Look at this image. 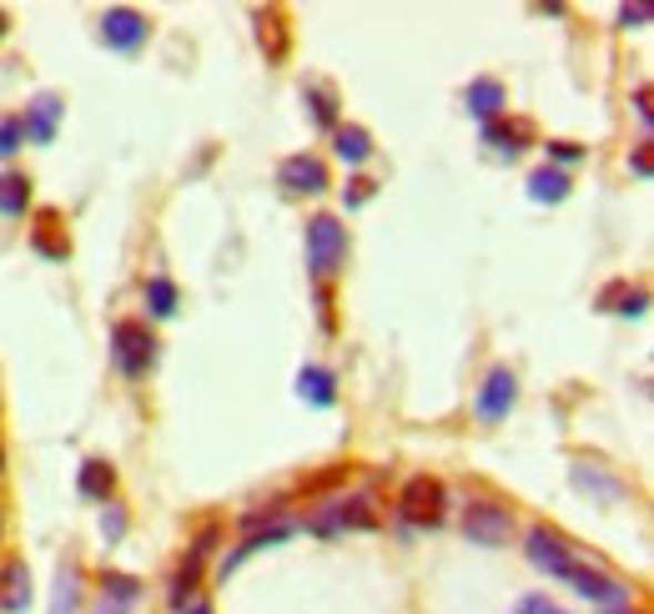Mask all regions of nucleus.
<instances>
[{
	"label": "nucleus",
	"mask_w": 654,
	"mask_h": 614,
	"mask_svg": "<svg viewBox=\"0 0 654 614\" xmlns=\"http://www.w3.org/2000/svg\"><path fill=\"white\" fill-rule=\"evenodd\" d=\"M0 610H6V614H25V610H31V570H25V560H6V564H0Z\"/></svg>",
	"instance_id": "obj_13"
},
{
	"label": "nucleus",
	"mask_w": 654,
	"mask_h": 614,
	"mask_svg": "<svg viewBox=\"0 0 654 614\" xmlns=\"http://www.w3.org/2000/svg\"><path fill=\"white\" fill-rule=\"evenodd\" d=\"M182 614H212V604H207V600H192Z\"/></svg>",
	"instance_id": "obj_36"
},
{
	"label": "nucleus",
	"mask_w": 654,
	"mask_h": 614,
	"mask_svg": "<svg viewBox=\"0 0 654 614\" xmlns=\"http://www.w3.org/2000/svg\"><path fill=\"white\" fill-rule=\"evenodd\" d=\"M142 297H146V307H152V318H172L176 313V303H182V293H176V283L172 277H146L142 283Z\"/></svg>",
	"instance_id": "obj_24"
},
{
	"label": "nucleus",
	"mask_w": 654,
	"mask_h": 614,
	"mask_svg": "<svg viewBox=\"0 0 654 614\" xmlns=\"http://www.w3.org/2000/svg\"><path fill=\"white\" fill-rule=\"evenodd\" d=\"M333 529H378V509L368 494L333 499L323 514H313V534H333Z\"/></svg>",
	"instance_id": "obj_9"
},
{
	"label": "nucleus",
	"mask_w": 654,
	"mask_h": 614,
	"mask_svg": "<svg viewBox=\"0 0 654 614\" xmlns=\"http://www.w3.org/2000/svg\"><path fill=\"white\" fill-rule=\"evenodd\" d=\"M343 267H348V227L333 212L307 217V273L317 283H333Z\"/></svg>",
	"instance_id": "obj_1"
},
{
	"label": "nucleus",
	"mask_w": 654,
	"mask_h": 614,
	"mask_svg": "<svg viewBox=\"0 0 654 614\" xmlns=\"http://www.w3.org/2000/svg\"><path fill=\"white\" fill-rule=\"evenodd\" d=\"M101 41L111 45V51H142L146 41H152V21H146L142 11H131V6H111L106 16H101Z\"/></svg>",
	"instance_id": "obj_8"
},
{
	"label": "nucleus",
	"mask_w": 654,
	"mask_h": 614,
	"mask_svg": "<svg viewBox=\"0 0 654 614\" xmlns=\"http://www.w3.org/2000/svg\"><path fill=\"white\" fill-rule=\"evenodd\" d=\"M463 534H469V544H479V549L509 544L513 509L499 504V499H469V509H463Z\"/></svg>",
	"instance_id": "obj_4"
},
{
	"label": "nucleus",
	"mask_w": 654,
	"mask_h": 614,
	"mask_svg": "<svg viewBox=\"0 0 654 614\" xmlns=\"http://www.w3.org/2000/svg\"><path fill=\"white\" fill-rule=\"evenodd\" d=\"M398 514L408 519V524L418 529H438L448 514V489L443 479H433V473H413V479L398 489Z\"/></svg>",
	"instance_id": "obj_3"
},
{
	"label": "nucleus",
	"mask_w": 654,
	"mask_h": 614,
	"mask_svg": "<svg viewBox=\"0 0 654 614\" xmlns=\"http://www.w3.org/2000/svg\"><path fill=\"white\" fill-rule=\"evenodd\" d=\"M529 142H534V121H523V116L489 121V126H483V146H493L499 156H519Z\"/></svg>",
	"instance_id": "obj_14"
},
{
	"label": "nucleus",
	"mask_w": 654,
	"mask_h": 614,
	"mask_svg": "<svg viewBox=\"0 0 654 614\" xmlns=\"http://www.w3.org/2000/svg\"><path fill=\"white\" fill-rule=\"evenodd\" d=\"M634 111H640V121L650 126V86H640V91H634Z\"/></svg>",
	"instance_id": "obj_34"
},
{
	"label": "nucleus",
	"mask_w": 654,
	"mask_h": 614,
	"mask_svg": "<svg viewBox=\"0 0 654 614\" xmlns=\"http://www.w3.org/2000/svg\"><path fill=\"white\" fill-rule=\"evenodd\" d=\"M0 473H6V449H0Z\"/></svg>",
	"instance_id": "obj_38"
},
{
	"label": "nucleus",
	"mask_w": 654,
	"mask_h": 614,
	"mask_svg": "<svg viewBox=\"0 0 654 614\" xmlns=\"http://www.w3.org/2000/svg\"><path fill=\"white\" fill-rule=\"evenodd\" d=\"M257 41L262 51H267V61H287V45H293V35H287V16L277 11V6H267V11H257Z\"/></svg>",
	"instance_id": "obj_17"
},
{
	"label": "nucleus",
	"mask_w": 654,
	"mask_h": 614,
	"mask_svg": "<svg viewBox=\"0 0 654 614\" xmlns=\"http://www.w3.org/2000/svg\"><path fill=\"white\" fill-rule=\"evenodd\" d=\"M544 152H549V162L564 172V166H574L579 156H584V146H579V142H544Z\"/></svg>",
	"instance_id": "obj_28"
},
{
	"label": "nucleus",
	"mask_w": 654,
	"mask_h": 614,
	"mask_svg": "<svg viewBox=\"0 0 654 614\" xmlns=\"http://www.w3.org/2000/svg\"><path fill=\"white\" fill-rule=\"evenodd\" d=\"M644 303H650V293H644V287H634V293L624 297V307H620V313H624V318H640V313H644Z\"/></svg>",
	"instance_id": "obj_32"
},
{
	"label": "nucleus",
	"mask_w": 654,
	"mask_h": 614,
	"mask_svg": "<svg viewBox=\"0 0 654 614\" xmlns=\"http://www.w3.org/2000/svg\"><path fill=\"white\" fill-rule=\"evenodd\" d=\"M463 106H469L473 116L489 126V121H499L503 111H509V91H503V81L479 76V81H469V91H463Z\"/></svg>",
	"instance_id": "obj_12"
},
{
	"label": "nucleus",
	"mask_w": 654,
	"mask_h": 614,
	"mask_svg": "<svg viewBox=\"0 0 654 614\" xmlns=\"http://www.w3.org/2000/svg\"><path fill=\"white\" fill-rule=\"evenodd\" d=\"M35 222H41V227H31V247H35L41 257H51V263H65V257H71V237H65L61 217L45 207Z\"/></svg>",
	"instance_id": "obj_16"
},
{
	"label": "nucleus",
	"mask_w": 654,
	"mask_h": 614,
	"mask_svg": "<svg viewBox=\"0 0 654 614\" xmlns=\"http://www.w3.org/2000/svg\"><path fill=\"white\" fill-rule=\"evenodd\" d=\"M529 197L534 202H564L569 197V172H559V166H539V172L529 176Z\"/></svg>",
	"instance_id": "obj_26"
},
{
	"label": "nucleus",
	"mask_w": 654,
	"mask_h": 614,
	"mask_svg": "<svg viewBox=\"0 0 654 614\" xmlns=\"http://www.w3.org/2000/svg\"><path fill=\"white\" fill-rule=\"evenodd\" d=\"M76 610H81V564H61V574H55L51 614H76Z\"/></svg>",
	"instance_id": "obj_25"
},
{
	"label": "nucleus",
	"mask_w": 654,
	"mask_h": 614,
	"mask_svg": "<svg viewBox=\"0 0 654 614\" xmlns=\"http://www.w3.org/2000/svg\"><path fill=\"white\" fill-rule=\"evenodd\" d=\"M513 403H519V378H513V368H489V378L479 383V398H473V413L483 418V423H503V418L513 413Z\"/></svg>",
	"instance_id": "obj_7"
},
{
	"label": "nucleus",
	"mask_w": 654,
	"mask_h": 614,
	"mask_svg": "<svg viewBox=\"0 0 654 614\" xmlns=\"http://www.w3.org/2000/svg\"><path fill=\"white\" fill-rule=\"evenodd\" d=\"M513 614H569V610H559L549 594H529V600H519V610Z\"/></svg>",
	"instance_id": "obj_30"
},
{
	"label": "nucleus",
	"mask_w": 654,
	"mask_h": 614,
	"mask_svg": "<svg viewBox=\"0 0 654 614\" xmlns=\"http://www.w3.org/2000/svg\"><path fill=\"white\" fill-rule=\"evenodd\" d=\"M303 96H307V106H313V121H317V126L338 132V91L323 86V81H307Z\"/></svg>",
	"instance_id": "obj_23"
},
{
	"label": "nucleus",
	"mask_w": 654,
	"mask_h": 614,
	"mask_svg": "<svg viewBox=\"0 0 654 614\" xmlns=\"http://www.w3.org/2000/svg\"><path fill=\"white\" fill-rule=\"evenodd\" d=\"M25 146V126L21 116H0V156H16Z\"/></svg>",
	"instance_id": "obj_27"
},
{
	"label": "nucleus",
	"mask_w": 654,
	"mask_h": 614,
	"mask_svg": "<svg viewBox=\"0 0 654 614\" xmlns=\"http://www.w3.org/2000/svg\"><path fill=\"white\" fill-rule=\"evenodd\" d=\"M620 21H624V25H644V21H650V6H624Z\"/></svg>",
	"instance_id": "obj_33"
},
{
	"label": "nucleus",
	"mask_w": 654,
	"mask_h": 614,
	"mask_svg": "<svg viewBox=\"0 0 654 614\" xmlns=\"http://www.w3.org/2000/svg\"><path fill=\"white\" fill-rule=\"evenodd\" d=\"M0 35H6V11H0Z\"/></svg>",
	"instance_id": "obj_37"
},
{
	"label": "nucleus",
	"mask_w": 654,
	"mask_h": 614,
	"mask_svg": "<svg viewBox=\"0 0 654 614\" xmlns=\"http://www.w3.org/2000/svg\"><path fill=\"white\" fill-rule=\"evenodd\" d=\"M25 207H31V176L0 172V217H25Z\"/></svg>",
	"instance_id": "obj_21"
},
{
	"label": "nucleus",
	"mask_w": 654,
	"mask_h": 614,
	"mask_svg": "<svg viewBox=\"0 0 654 614\" xmlns=\"http://www.w3.org/2000/svg\"><path fill=\"white\" fill-rule=\"evenodd\" d=\"M564 584H574V590L584 594L589 604H610V610H620V604L630 600L624 580H614L610 570H600V564H584V560H579L574 570H569V580H564Z\"/></svg>",
	"instance_id": "obj_10"
},
{
	"label": "nucleus",
	"mask_w": 654,
	"mask_h": 614,
	"mask_svg": "<svg viewBox=\"0 0 654 614\" xmlns=\"http://www.w3.org/2000/svg\"><path fill=\"white\" fill-rule=\"evenodd\" d=\"M297 393L313 408H333L338 403V373H333V368H303V373H297Z\"/></svg>",
	"instance_id": "obj_19"
},
{
	"label": "nucleus",
	"mask_w": 654,
	"mask_h": 614,
	"mask_svg": "<svg viewBox=\"0 0 654 614\" xmlns=\"http://www.w3.org/2000/svg\"><path fill=\"white\" fill-rule=\"evenodd\" d=\"M0 534H6V514H0Z\"/></svg>",
	"instance_id": "obj_40"
},
{
	"label": "nucleus",
	"mask_w": 654,
	"mask_h": 614,
	"mask_svg": "<svg viewBox=\"0 0 654 614\" xmlns=\"http://www.w3.org/2000/svg\"><path fill=\"white\" fill-rule=\"evenodd\" d=\"M352 192H343V207H362V202L378 192V182H368V176H358V182H348Z\"/></svg>",
	"instance_id": "obj_31"
},
{
	"label": "nucleus",
	"mask_w": 654,
	"mask_h": 614,
	"mask_svg": "<svg viewBox=\"0 0 654 614\" xmlns=\"http://www.w3.org/2000/svg\"><path fill=\"white\" fill-rule=\"evenodd\" d=\"M333 146H338V156L348 166H362L372 156V132L368 126H338V132H333Z\"/></svg>",
	"instance_id": "obj_22"
},
{
	"label": "nucleus",
	"mask_w": 654,
	"mask_h": 614,
	"mask_svg": "<svg viewBox=\"0 0 654 614\" xmlns=\"http://www.w3.org/2000/svg\"><path fill=\"white\" fill-rule=\"evenodd\" d=\"M61 96H51V91H45V96H35L31 106H25V116H21V126H25V142H51L55 136V121H61Z\"/></svg>",
	"instance_id": "obj_15"
},
{
	"label": "nucleus",
	"mask_w": 654,
	"mask_h": 614,
	"mask_svg": "<svg viewBox=\"0 0 654 614\" xmlns=\"http://www.w3.org/2000/svg\"><path fill=\"white\" fill-rule=\"evenodd\" d=\"M630 166H634V176H650V152H644V146H640V152L630 156Z\"/></svg>",
	"instance_id": "obj_35"
},
{
	"label": "nucleus",
	"mask_w": 654,
	"mask_h": 614,
	"mask_svg": "<svg viewBox=\"0 0 654 614\" xmlns=\"http://www.w3.org/2000/svg\"><path fill=\"white\" fill-rule=\"evenodd\" d=\"M574 489H579V494H594V499H604V504H614V499H624V483L614 479V473H604L600 463H574Z\"/></svg>",
	"instance_id": "obj_18"
},
{
	"label": "nucleus",
	"mask_w": 654,
	"mask_h": 614,
	"mask_svg": "<svg viewBox=\"0 0 654 614\" xmlns=\"http://www.w3.org/2000/svg\"><path fill=\"white\" fill-rule=\"evenodd\" d=\"M136 604H142V580H136V574L106 570L101 574V594H96V610L91 614H131Z\"/></svg>",
	"instance_id": "obj_11"
},
{
	"label": "nucleus",
	"mask_w": 654,
	"mask_h": 614,
	"mask_svg": "<svg viewBox=\"0 0 654 614\" xmlns=\"http://www.w3.org/2000/svg\"><path fill=\"white\" fill-rule=\"evenodd\" d=\"M523 544H529V564H534L539 574H549V580H569V570L579 564L574 544L549 524H534L529 534H523Z\"/></svg>",
	"instance_id": "obj_5"
},
{
	"label": "nucleus",
	"mask_w": 654,
	"mask_h": 614,
	"mask_svg": "<svg viewBox=\"0 0 654 614\" xmlns=\"http://www.w3.org/2000/svg\"><path fill=\"white\" fill-rule=\"evenodd\" d=\"M610 614H640V610H610Z\"/></svg>",
	"instance_id": "obj_39"
},
{
	"label": "nucleus",
	"mask_w": 654,
	"mask_h": 614,
	"mask_svg": "<svg viewBox=\"0 0 654 614\" xmlns=\"http://www.w3.org/2000/svg\"><path fill=\"white\" fill-rule=\"evenodd\" d=\"M76 489H81V499H96V504H106L111 489H116V469H111L106 459H86V463H81Z\"/></svg>",
	"instance_id": "obj_20"
},
{
	"label": "nucleus",
	"mask_w": 654,
	"mask_h": 614,
	"mask_svg": "<svg viewBox=\"0 0 654 614\" xmlns=\"http://www.w3.org/2000/svg\"><path fill=\"white\" fill-rule=\"evenodd\" d=\"M111 358H116V368L131 378V383L146 378L152 373V362H156V332L136 318H121L116 328H111Z\"/></svg>",
	"instance_id": "obj_2"
},
{
	"label": "nucleus",
	"mask_w": 654,
	"mask_h": 614,
	"mask_svg": "<svg viewBox=\"0 0 654 614\" xmlns=\"http://www.w3.org/2000/svg\"><path fill=\"white\" fill-rule=\"evenodd\" d=\"M277 187H283L287 197H317V192L333 187V176H327L323 156L297 152V156H283V166H277Z\"/></svg>",
	"instance_id": "obj_6"
},
{
	"label": "nucleus",
	"mask_w": 654,
	"mask_h": 614,
	"mask_svg": "<svg viewBox=\"0 0 654 614\" xmlns=\"http://www.w3.org/2000/svg\"><path fill=\"white\" fill-rule=\"evenodd\" d=\"M101 534H106V544H116V539L126 534V509H116V504H111L106 514H101Z\"/></svg>",
	"instance_id": "obj_29"
}]
</instances>
